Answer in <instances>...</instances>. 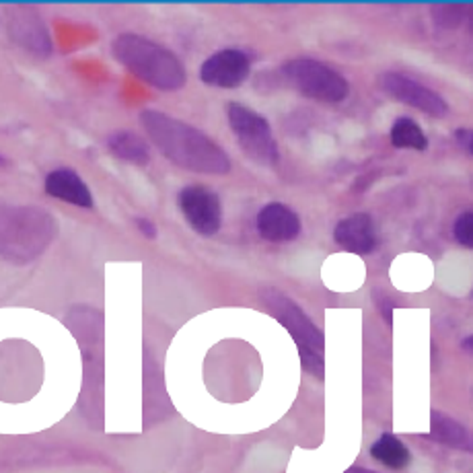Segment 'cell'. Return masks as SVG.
Wrapping results in <instances>:
<instances>
[{"instance_id": "16", "label": "cell", "mask_w": 473, "mask_h": 473, "mask_svg": "<svg viewBox=\"0 0 473 473\" xmlns=\"http://www.w3.org/2000/svg\"><path fill=\"white\" fill-rule=\"evenodd\" d=\"M370 457L391 469H404L412 461V453L408 451V447L389 432H385L375 440L373 447H370Z\"/></svg>"}, {"instance_id": "14", "label": "cell", "mask_w": 473, "mask_h": 473, "mask_svg": "<svg viewBox=\"0 0 473 473\" xmlns=\"http://www.w3.org/2000/svg\"><path fill=\"white\" fill-rule=\"evenodd\" d=\"M430 438L440 445L459 448V451H469L471 448L468 428L461 422H457L455 418L438 412V409L430 412Z\"/></svg>"}, {"instance_id": "8", "label": "cell", "mask_w": 473, "mask_h": 473, "mask_svg": "<svg viewBox=\"0 0 473 473\" xmlns=\"http://www.w3.org/2000/svg\"><path fill=\"white\" fill-rule=\"evenodd\" d=\"M378 86L381 91L389 95L391 99L399 101V104L409 106L420 109L422 114L430 117H447L448 116V104L445 97L426 86L422 83H418L416 78H409L401 73H383L378 76Z\"/></svg>"}, {"instance_id": "2", "label": "cell", "mask_w": 473, "mask_h": 473, "mask_svg": "<svg viewBox=\"0 0 473 473\" xmlns=\"http://www.w3.org/2000/svg\"><path fill=\"white\" fill-rule=\"evenodd\" d=\"M58 235V220L44 206L0 204V259L15 266L35 262Z\"/></svg>"}, {"instance_id": "21", "label": "cell", "mask_w": 473, "mask_h": 473, "mask_svg": "<svg viewBox=\"0 0 473 473\" xmlns=\"http://www.w3.org/2000/svg\"><path fill=\"white\" fill-rule=\"evenodd\" d=\"M134 223H136L138 231L145 235L146 239H156V226H155L153 220H148L145 216H138V218H134Z\"/></svg>"}, {"instance_id": "5", "label": "cell", "mask_w": 473, "mask_h": 473, "mask_svg": "<svg viewBox=\"0 0 473 473\" xmlns=\"http://www.w3.org/2000/svg\"><path fill=\"white\" fill-rule=\"evenodd\" d=\"M280 73L284 81L305 97L326 101V104H340L350 95V83L346 81V76L319 60H288Z\"/></svg>"}, {"instance_id": "18", "label": "cell", "mask_w": 473, "mask_h": 473, "mask_svg": "<svg viewBox=\"0 0 473 473\" xmlns=\"http://www.w3.org/2000/svg\"><path fill=\"white\" fill-rule=\"evenodd\" d=\"M465 9H468L465 5H437L432 6V21L438 29H457L468 17Z\"/></svg>"}, {"instance_id": "24", "label": "cell", "mask_w": 473, "mask_h": 473, "mask_svg": "<svg viewBox=\"0 0 473 473\" xmlns=\"http://www.w3.org/2000/svg\"><path fill=\"white\" fill-rule=\"evenodd\" d=\"M6 165H9V159H6V156L0 155V167H6Z\"/></svg>"}, {"instance_id": "4", "label": "cell", "mask_w": 473, "mask_h": 473, "mask_svg": "<svg viewBox=\"0 0 473 473\" xmlns=\"http://www.w3.org/2000/svg\"><path fill=\"white\" fill-rule=\"evenodd\" d=\"M262 298L274 317L293 336L298 354H301L303 368L323 377V348H326V344H323V334L315 327V323L307 317L301 307L290 301L280 290L266 288L262 290Z\"/></svg>"}, {"instance_id": "9", "label": "cell", "mask_w": 473, "mask_h": 473, "mask_svg": "<svg viewBox=\"0 0 473 473\" xmlns=\"http://www.w3.org/2000/svg\"><path fill=\"white\" fill-rule=\"evenodd\" d=\"M6 31H9V37L15 45L23 47L37 58H47L54 50L50 31H47L44 19L29 6H17V9L9 11Z\"/></svg>"}, {"instance_id": "20", "label": "cell", "mask_w": 473, "mask_h": 473, "mask_svg": "<svg viewBox=\"0 0 473 473\" xmlns=\"http://www.w3.org/2000/svg\"><path fill=\"white\" fill-rule=\"evenodd\" d=\"M453 136L459 148H463L468 155H473V132L469 128H457Z\"/></svg>"}, {"instance_id": "13", "label": "cell", "mask_w": 473, "mask_h": 473, "mask_svg": "<svg viewBox=\"0 0 473 473\" xmlns=\"http://www.w3.org/2000/svg\"><path fill=\"white\" fill-rule=\"evenodd\" d=\"M44 187H45V194L52 196V198L68 202L73 204V206L85 208V210L93 208L91 189L75 169L60 167L50 171L45 176Z\"/></svg>"}, {"instance_id": "1", "label": "cell", "mask_w": 473, "mask_h": 473, "mask_svg": "<svg viewBox=\"0 0 473 473\" xmlns=\"http://www.w3.org/2000/svg\"><path fill=\"white\" fill-rule=\"evenodd\" d=\"M140 124L161 155L181 169L204 173V176H226L233 163L216 140L206 136L196 126L163 114L159 109H145Z\"/></svg>"}, {"instance_id": "17", "label": "cell", "mask_w": 473, "mask_h": 473, "mask_svg": "<svg viewBox=\"0 0 473 473\" xmlns=\"http://www.w3.org/2000/svg\"><path fill=\"white\" fill-rule=\"evenodd\" d=\"M391 145L396 148L426 151V148H428V138H426V134L412 117H398L391 126Z\"/></svg>"}, {"instance_id": "11", "label": "cell", "mask_w": 473, "mask_h": 473, "mask_svg": "<svg viewBox=\"0 0 473 473\" xmlns=\"http://www.w3.org/2000/svg\"><path fill=\"white\" fill-rule=\"evenodd\" d=\"M257 233L266 241L272 243H288L295 241L301 235V216L282 202H270L257 212L256 218Z\"/></svg>"}, {"instance_id": "23", "label": "cell", "mask_w": 473, "mask_h": 473, "mask_svg": "<svg viewBox=\"0 0 473 473\" xmlns=\"http://www.w3.org/2000/svg\"><path fill=\"white\" fill-rule=\"evenodd\" d=\"M344 473H377V471L367 469V468H350V469H346Z\"/></svg>"}, {"instance_id": "19", "label": "cell", "mask_w": 473, "mask_h": 473, "mask_svg": "<svg viewBox=\"0 0 473 473\" xmlns=\"http://www.w3.org/2000/svg\"><path fill=\"white\" fill-rule=\"evenodd\" d=\"M453 236L459 246L473 247V212L471 210H465L455 218Z\"/></svg>"}, {"instance_id": "6", "label": "cell", "mask_w": 473, "mask_h": 473, "mask_svg": "<svg viewBox=\"0 0 473 473\" xmlns=\"http://www.w3.org/2000/svg\"><path fill=\"white\" fill-rule=\"evenodd\" d=\"M226 117L236 145L251 161L264 167H276L280 161V151L276 145L270 124L264 116L241 104H228Z\"/></svg>"}, {"instance_id": "22", "label": "cell", "mask_w": 473, "mask_h": 473, "mask_svg": "<svg viewBox=\"0 0 473 473\" xmlns=\"http://www.w3.org/2000/svg\"><path fill=\"white\" fill-rule=\"evenodd\" d=\"M378 311H381L383 319L387 321V326H393V311H396V303L391 301V298H383L381 303H378Z\"/></svg>"}, {"instance_id": "3", "label": "cell", "mask_w": 473, "mask_h": 473, "mask_svg": "<svg viewBox=\"0 0 473 473\" xmlns=\"http://www.w3.org/2000/svg\"><path fill=\"white\" fill-rule=\"evenodd\" d=\"M112 52L122 66L155 89L179 91L187 83L184 62L151 39L136 34H120L114 39Z\"/></svg>"}, {"instance_id": "12", "label": "cell", "mask_w": 473, "mask_h": 473, "mask_svg": "<svg viewBox=\"0 0 473 473\" xmlns=\"http://www.w3.org/2000/svg\"><path fill=\"white\" fill-rule=\"evenodd\" d=\"M334 241L350 254H370L378 246L375 220L367 212H357V215L342 218L334 228Z\"/></svg>"}, {"instance_id": "25", "label": "cell", "mask_w": 473, "mask_h": 473, "mask_svg": "<svg viewBox=\"0 0 473 473\" xmlns=\"http://www.w3.org/2000/svg\"><path fill=\"white\" fill-rule=\"evenodd\" d=\"M471 342H473V340H471V337H468V340H465V342H463V346H465V348H468V350H469V348H471Z\"/></svg>"}, {"instance_id": "15", "label": "cell", "mask_w": 473, "mask_h": 473, "mask_svg": "<svg viewBox=\"0 0 473 473\" xmlns=\"http://www.w3.org/2000/svg\"><path fill=\"white\" fill-rule=\"evenodd\" d=\"M107 148L117 159L134 165H146L151 161V148L140 134L132 130H116L107 136Z\"/></svg>"}, {"instance_id": "10", "label": "cell", "mask_w": 473, "mask_h": 473, "mask_svg": "<svg viewBox=\"0 0 473 473\" xmlns=\"http://www.w3.org/2000/svg\"><path fill=\"white\" fill-rule=\"evenodd\" d=\"M251 73V60L246 52L226 47L204 60L200 68L202 83L218 89H236L247 81Z\"/></svg>"}, {"instance_id": "7", "label": "cell", "mask_w": 473, "mask_h": 473, "mask_svg": "<svg viewBox=\"0 0 473 473\" xmlns=\"http://www.w3.org/2000/svg\"><path fill=\"white\" fill-rule=\"evenodd\" d=\"M177 206L196 233L204 236L218 233L223 223V206L215 189L202 184L186 186L177 194Z\"/></svg>"}]
</instances>
